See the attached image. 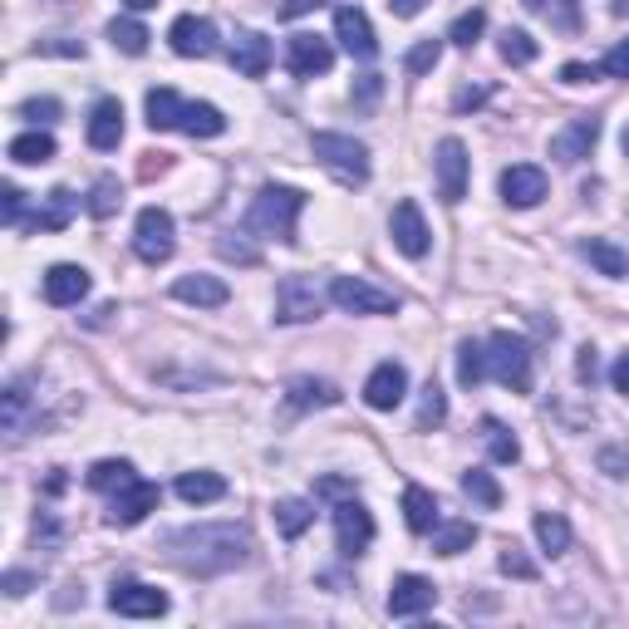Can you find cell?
Here are the masks:
<instances>
[{
  "label": "cell",
  "instance_id": "cell-1",
  "mask_svg": "<svg viewBox=\"0 0 629 629\" xmlns=\"http://www.w3.org/2000/svg\"><path fill=\"white\" fill-rule=\"evenodd\" d=\"M167 561L187 575H227L251 561V531L236 521H202V527L167 531Z\"/></svg>",
  "mask_w": 629,
  "mask_h": 629
},
{
  "label": "cell",
  "instance_id": "cell-2",
  "mask_svg": "<svg viewBox=\"0 0 629 629\" xmlns=\"http://www.w3.org/2000/svg\"><path fill=\"white\" fill-rule=\"evenodd\" d=\"M306 212V192L300 187H276L266 183L256 192L246 212V232H261V236H276V241H296V222Z\"/></svg>",
  "mask_w": 629,
  "mask_h": 629
},
{
  "label": "cell",
  "instance_id": "cell-3",
  "mask_svg": "<svg viewBox=\"0 0 629 629\" xmlns=\"http://www.w3.org/2000/svg\"><path fill=\"white\" fill-rule=\"evenodd\" d=\"M310 148L344 187H364V183H369V148H364L360 139H350V133H314Z\"/></svg>",
  "mask_w": 629,
  "mask_h": 629
},
{
  "label": "cell",
  "instance_id": "cell-4",
  "mask_svg": "<svg viewBox=\"0 0 629 629\" xmlns=\"http://www.w3.org/2000/svg\"><path fill=\"white\" fill-rule=\"evenodd\" d=\"M487 374L497 384H507L511 394H527L531 389V344L511 330H497L487 340Z\"/></svg>",
  "mask_w": 629,
  "mask_h": 629
},
{
  "label": "cell",
  "instance_id": "cell-5",
  "mask_svg": "<svg viewBox=\"0 0 629 629\" xmlns=\"http://www.w3.org/2000/svg\"><path fill=\"white\" fill-rule=\"evenodd\" d=\"M324 306H330V286H320L314 276H280V286H276V324L320 320Z\"/></svg>",
  "mask_w": 629,
  "mask_h": 629
},
{
  "label": "cell",
  "instance_id": "cell-6",
  "mask_svg": "<svg viewBox=\"0 0 629 629\" xmlns=\"http://www.w3.org/2000/svg\"><path fill=\"white\" fill-rule=\"evenodd\" d=\"M177 227H173V212H163V207H143L139 222H133V251H139V261H148V266H163L167 256H173L177 246Z\"/></svg>",
  "mask_w": 629,
  "mask_h": 629
},
{
  "label": "cell",
  "instance_id": "cell-7",
  "mask_svg": "<svg viewBox=\"0 0 629 629\" xmlns=\"http://www.w3.org/2000/svg\"><path fill=\"white\" fill-rule=\"evenodd\" d=\"M330 306H340L344 314H394L398 296L369 286V280H360V276H334L330 280Z\"/></svg>",
  "mask_w": 629,
  "mask_h": 629
},
{
  "label": "cell",
  "instance_id": "cell-8",
  "mask_svg": "<svg viewBox=\"0 0 629 629\" xmlns=\"http://www.w3.org/2000/svg\"><path fill=\"white\" fill-rule=\"evenodd\" d=\"M334 547H340V555H364L369 551V541H374V517L360 507L354 497H344V501H334Z\"/></svg>",
  "mask_w": 629,
  "mask_h": 629
},
{
  "label": "cell",
  "instance_id": "cell-9",
  "mask_svg": "<svg viewBox=\"0 0 629 629\" xmlns=\"http://www.w3.org/2000/svg\"><path fill=\"white\" fill-rule=\"evenodd\" d=\"M433 167H438V197H443L448 207H457L467 197V167H472L463 139H443V143H438Z\"/></svg>",
  "mask_w": 629,
  "mask_h": 629
},
{
  "label": "cell",
  "instance_id": "cell-10",
  "mask_svg": "<svg viewBox=\"0 0 629 629\" xmlns=\"http://www.w3.org/2000/svg\"><path fill=\"white\" fill-rule=\"evenodd\" d=\"M157 501H163V492H157L153 482L133 477L129 487L109 492V527H139L148 511H157Z\"/></svg>",
  "mask_w": 629,
  "mask_h": 629
},
{
  "label": "cell",
  "instance_id": "cell-11",
  "mask_svg": "<svg viewBox=\"0 0 629 629\" xmlns=\"http://www.w3.org/2000/svg\"><path fill=\"white\" fill-rule=\"evenodd\" d=\"M389 236H394V246L404 251V256H413V261L428 256V246H433V232H428V222H423V212H418L413 197H404V202L394 207Z\"/></svg>",
  "mask_w": 629,
  "mask_h": 629
},
{
  "label": "cell",
  "instance_id": "cell-12",
  "mask_svg": "<svg viewBox=\"0 0 629 629\" xmlns=\"http://www.w3.org/2000/svg\"><path fill=\"white\" fill-rule=\"evenodd\" d=\"M109 610L129 615V620H157V615H167V595L143 581H119L109 595Z\"/></svg>",
  "mask_w": 629,
  "mask_h": 629
},
{
  "label": "cell",
  "instance_id": "cell-13",
  "mask_svg": "<svg viewBox=\"0 0 629 629\" xmlns=\"http://www.w3.org/2000/svg\"><path fill=\"white\" fill-rule=\"evenodd\" d=\"M286 65L296 79H314V75H330L334 65V45L324 35H290L286 40Z\"/></svg>",
  "mask_w": 629,
  "mask_h": 629
},
{
  "label": "cell",
  "instance_id": "cell-14",
  "mask_svg": "<svg viewBox=\"0 0 629 629\" xmlns=\"http://www.w3.org/2000/svg\"><path fill=\"white\" fill-rule=\"evenodd\" d=\"M595 143H600V119H595V113H581V119H571L551 139V157L555 163H585V157L595 153Z\"/></svg>",
  "mask_w": 629,
  "mask_h": 629
},
{
  "label": "cell",
  "instance_id": "cell-15",
  "mask_svg": "<svg viewBox=\"0 0 629 629\" xmlns=\"http://www.w3.org/2000/svg\"><path fill=\"white\" fill-rule=\"evenodd\" d=\"M334 40L350 49V59H374L379 55V40H374V25L360 5H340L334 10Z\"/></svg>",
  "mask_w": 629,
  "mask_h": 629
},
{
  "label": "cell",
  "instance_id": "cell-16",
  "mask_svg": "<svg viewBox=\"0 0 629 629\" xmlns=\"http://www.w3.org/2000/svg\"><path fill=\"white\" fill-rule=\"evenodd\" d=\"M167 40H173V55H183V59L217 55V25L202 15H177L173 30H167Z\"/></svg>",
  "mask_w": 629,
  "mask_h": 629
},
{
  "label": "cell",
  "instance_id": "cell-17",
  "mask_svg": "<svg viewBox=\"0 0 629 629\" xmlns=\"http://www.w3.org/2000/svg\"><path fill=\"white\" fill-rule=\"evenodd\" d=\"M547 173H541L537 163H511L507 173H501V202L507 207H521V212H527V207H537L541 197H547Z\"/></svg>",
  "mask_w": 629,
  "mask_h": 629
},
{
  "label": "cell",
  "instance_id": "cell-18",
  "mask_svg": "<svg viewBox=\"0 0 629 629\" xmlns=\"http://www.w3.org/2000/svg\"><path fill=\"white\" fill-rule=\"evenodd\" d=\"M438 605V585L428 575H398L389 591V615L394 620H413V615L433 610Z\"/></svg>",
  "mask_w": 629,
  "mask_h": 629
},
{
  "label": "cell",
  "instance_id": "cell-19",
  "mask_svg": "<svg viewBox=\"0 0 629 629\" xmlns=\"http://www.w3.org/2000/svg\"><path fill=\"white\" fill-rule=\"evenodd\" d=\"M404 398H408V374H404V364H394V360L374 364V374L364 379V404L379 408V413H389V408H398Z\"/></svg>",
  "mask_w": 629,
  "mask_h": 629
},
{
  "label": "cell",
  "instance_id": "cell-20",
  "mask_svg": "<svg viewBox=\"0 0 629 629\" xmlns=\"http://www.w3.org/2000/svg\"><path fill=\"white\" fill-rule=\"evenodd\" d=\"M89 296V271L84 266H49L45 271V300L49 306H59V310H69V306H79V300Z\"/></svg>",
  "mask_w": 629,
  "mask_h": 629
},
{
  "label": "cell",
  "instance_id": "cell-21",
  "mask_svg": "<svg viewBox=\"0 0 629 629\" xmlns=\"http://www.w3.org/2000/svg\"><path fill=\"white\" fill-rule=\"evenodd\" d=\"M271 55H276V49H271V40L261 35V30H241L232 45V69L241 79H261L271 69Z\"/></svg>",
  "mask_w": 629,
  "mask_h": 629
},
{
  "label": "cell",
  "instance_id": "cell-22",
  "mask_svg": "<svg viewBox=\"0 0 629 629\" xmlns=\"http://www.w3.org/2000/svg\"><path fill=\"white\" fill-rule=\"evenodd\" d=\"M123 143V103L119 99H99L89 113V148L113 153Z\"/></svg>",
  "mask_w": 629,
  "mask_h": 629
},
{
  "label": "cell",
  "instance_id": "cell-23",
  "mask_svg": "<svg viewBox=\"0 0 629 629\" xmlns=\"http://www.w3.org/2000/svg\"><path fill=\"white\" fill-rule=\"evenodd\" d=\"M173 296L183 300V306H202V310H217L232 300V290H227V280L217 276H177L173 280Z\"/></svg>",
  "mask_w": 629,
  "mask_h": 629
},
{
  "label": "cell",
  "instance_id": "cell-24",
  "mask_svg": "<svg viewBox=\"0 0 629 629\" xmlns=\"http://www.w3.org/2000/svg\"><path fill=\"white\" fill-rule=\"evenodd\" d=\"M404 521L413 537H433V527L443 517H438V497L428 487H404Z\"/></svg>",
  "mask_w": 629,
  "mask_h": 629
},
{
  "label": "cell",
  "instance_id": "cell-25",
  "mask_svg": "<svg viewBox=\"0 0 629 629\" xmlns=\"http://www.w3.org/2000/svg\"><path fill=\"white\" fill-rule=\"evenodd\" d=\"M75 202H79V197L69 192V187H55V192L45 197V207H40L25 227H35V232H65L69 217H75Z\"/></svg>",
  "mask_w": 629,
  "mask_h": 629
},
{
  "label": "cell",
  "instance_id": "cell-26",
  "mask_svg": "<svg viewBox=\"0 0 629 629\" xmlns=\"http://www.w3.org/2000/svg\"><path fill=\"white\" fill-rule=\"evenodd\" d=\"M177 497H183L187 507L222 501L227 497V477H217V472H183V477H177Z\"/></svg>",
  "mask_w": 629,
  "mask_h": 629
},
{
  "label": "cell",
  "instance_id": "cell-27",
  "mask_svg": "<svg viewBox=\"0 0 629 629\" xmlns=\"http://www.w3.org/2000/svg\"><path fill=\"white\" fill-rule=\"evenodd\" d=\"M585 261H591L600 276H610V280H625L629 276V251H620L615 241H605V236H591L585 241Z\"/></svg>",
  "mask_w": 629,
  "mask_h": 629
},
{
  "label": "cell",
  "instance_id": "cell-28",
  "mask_svg": "<svg viewBox=\"0 0 629 629\" xmlns=\"http://www.w3.org/2000/svg\"><path fill=\"white\" fill-rule=\"evenodd\" d=\"M183 133H192V139H222L227 113L217 109V103H187L183 109Z\"/></svg>",
  "mask_w": 629,
  "mask_h": 629
},
{
  "label": "cell",
  "instance_id": "cell-29",
  "mask_svg": "<svg viewBox=\"0 0 629 629\" xmlns=\"http://www.w3.org/2000/svg\"><path fill=\"white\" fill-rule=\"evenodd\" d=\"M276 527H280V537L286 541L306 537V531L314 527V507L310 501H300V497H280L276 501Z\"/></svg>",
  "mask_w": 629,
  "mask_h": 629
},
{
  "label": "cell",
  "instance_id": "cell-30",
  "mask_svg": "<svg viewBox=\"0 0 629 629\" xmlns=\"http://www.w3.org/2000/svg\"><path fill=\"white\" fill-rule=\"evenodd\" d=\"M482 443H487L492 463H517V457H521L517 433H511V428L501 423V418H482Z\"/></svg>",
  "mask_w": 629,
  "mask_h": 629
},
{
  "label": "cell",
  "instance_id": "cell-31",
  "mask_svg": "<svg viewBox=\"0 0 629 629\" xmlns=\"http://www.w3.org/2000/svg\"><path fill=\"white\" fill-rule=\"evenodd\" d=\"M286 398H290V408H330V404H340V389L324 379H290Z\"/></svg>",
  "mask_w": 629,
  "mask_h": 629
},
{
  "label": "cell",
  "instance_id": "cell-32",
  "mask_svg": "<svg viewBox=\"0 0 629 629\" xmlns=\"http://www.w3.org/2000/svg\"><path fill=\"white\" fill-rule=\"evenodd\" d=\"M537 541L547 555H565L571 551V521L561 511H537Z\"/></svg>",
  "mask_w": 629,
  "mask_h": 629
},
{
  "label": "cell",
  "instance_id": "cell-33",
  "mask_svg": "<svg viewBox=\"0 0 629 629\" xmlns=\"http://www.w3.org/2000/svg\"><path fill=\"white\" fill-rule=\"evenodd\" d=\"M472 541H477V527H472V521H438L433 527L438 555H463V551H472Z\"/></svg>",
  "mask_w": 629,
  "mask_h": 629
},
{
  "label": "cell",
  "instance_id": "cell-34",
  "mask_svg": "<svg viewBox=\"0 0 629 629\" xmlns=\"http://www.w3.org/2000/svg\"><path fill=\"white\" fill-rule=\"evenodd\" d=\"M183 109H187V99H177L173 89H153L148 93V129H183Z\"/></svg>",
  "mask_w": 629,
  "mask_h": 629
},
{
  "label": "cell",
  "instance_id": "cell-35",
  "mask_svg": "<svg viewBox=\"0 0 629 629\" xmlns=\"http://www.w3.org/2000/svg\"><path fill=\"white\" fill-rule=\"evenodd\" d=\"M139 477V472H133V463H123V457H103V463H93L89 467V487L93 492H119V487H129V482Z\"/></svg>",
  "mask_w": 629,
  "mask_h": 629
},
{
  "label": "cell",
  "instance_id": "cell-36",
  "mask_svg": "<svg viewBox=\"0 0 629 629\" xmlns=\"http://www.w3.org/2000/svg\"><path fill=\"white\" fill-rule=\"evenodd\" d=\"M482 379H487V344L463 340L457 344V384H463V389H477Z\"/></svg>",
  "mask_w": 629,
  "mask_h": 629
},
{
  "label": "cell",
  "instance_id": "cell-37",
  "mask_svg": "<svg viewBox=\"0 0 629 629\" xmlns=\"http://www.w3.org/2000/svg\"><path fill=\"white\" fill-rule=\"evenodd\" d=\"M10 157L15 163H25V167H40V163H49L55 157V139L49 133H20V139H10Z\"/></svg>",
  "mask_w": 629,
  "mask_h": 629
},
{
  "label": "cell",
  "instance_id": "cell-38",
  "mask_svg": "<svg viewBox=\"0 0 629 629\" xmlns=\"http://www.w3.org/2000/svg\"><path fill=\"white\" fill-rule=\"evenodd\" d=\"M148 25H139V20H109V45L113 49H123V55H143V49H148Z\"/></svg>",
  "mask_w": 629,
  "mask_h": 629
},
{
  "label": "cell",
  "instance_id": "cell-39",
  "mask_svg": "<svg viewBox=\"0 0 629 629\" xmlns=\"http://www.w3.org/2000/svg\"><path fill=\"white\" fill-rule=\"evenodd\" d=\"M497 49H501V59H507V65H517V69H521V65H531V59L541 55V45L527 35V30H501Z\"/></svg>",
  "mask_w": 629,
  "mask_h": 629
},
{
  "label": "cell",
  "instance_id": "cell-40",
  "mask_svg": "<svg viewBox=\"0 0 629 629\" xmlns=\"http://www.w3.org/2000/svg\"><path fill=\"white\" fill-rule=\"evenodd\" d=\"M463 492L472 501H477V507H501V487H497V477H492V472H482V467H467L463 472Z\"/></svg>",
  "mask_w": 629,
  "mask_h": 629
},
{
  "label": "cell",
  "instance_id": "cell-41",
  "mask_svg": "<svg viewBox=\"0 0 629 629\" xmlns=\"http://www.w3.org/2000/svg\"><path fill=\"white\" fill-rule=\"evenodd\" d=\"M443 418H448V394L428 379L423 384V398H418V418H413V423H418V433H428V428H438Z\"/></svg>",
  "mask_w": 629,
  "mask_h": 629
},
{
  "label": "cell",
  "instance_id": "cell-42",
  "mask_svg": "<svg viewBox=\"0 0 629 629\" xmlns=\"http://www.w3.org/2000/svg\"><path fill=\"white\" fill-rule=\"evenodd\" d=\"M119 202H123L119 177H99V183H93V192H89V202H84V207H89V217H99V222H103V217L119 212Z\"/></svg>",
  "mask_w": 629,
  "mask_h": 629
},
{
  "label": "cell",
  "instance_id": "cell-43",
  "mask_svg": "<svg viewBox=\"0 0 629 629\" xmlns=\"http://www.w3.org/2000/svg\"><path fill=\"white\" fill-rule=\"evenodd\" d=\"M217 256H222V261H236V266H256L261 251L246 241V232H222V236H217Z\"/></svg>",
  "mask_w": 629,
  "mask_h": 629
},
{
  "label": "cell",
  "instance_id": "cell-44",
  "mask_svg": "<svg viewBox=\"0 0 629 629\" xmlns=\"http://www.w3.org/2000/svg\"><path fill=\"white\" fill-rule=\"evenodd\" d=\"M438 59H443V40H418V45L404 55V69L408 75H433Z\"/></svg>",
  "mask_w": 629,
  "mask_h": 629
},
{
  "label": "cell",
  "instance_id": "cell-45",
  "mask_svg": "<svg viewBox=\"0 0 629 629\" xmlns=\"http://www.w3.org/2000/svg\"><path fill=\"white\" fill-rule=\"evenodd\" d=\"M482 30H487V15H482V10H467V15H457V20H453L448 40H453V45H463V49H472V45L482 40Z\"/></svg>",
  "mask_w": 629,
  "mask_h": 629
},
{
  "label": "cell",
  "instance_id": "cell-46",
  "mask_svg": "<svg viewBox=\"0 0 629 629\" xmlns=\"http://www.w3.org/2000/svg\"><path fill=\"white\" fill-rule=\"evenodd\" d=\"M497 571L501 575H517V581H537V561H527L517 547H507V551L497 555Z\"/></svg>",
  "mask_w": 629,
  "mask_h": 629
},
{
  "label": "cell",
  "instance_id": "cell-47",
  "mask_svg": "<svg viewBox=\"0 0 629 629\" xmlns=\"http://www.w3.org/2000/svg\"><path fill=\"white\" fill-rule=\"evenodd\" d=\"M0 217H5V227H20L25 222V192L20 187H0Z\"/></svg>",
  "mask_w": 629,
  "mask_h": 629
},
{
  "label": "cell",
  "instance_id": "cell-48",
  "mask_svg": "<svg viewBox=\"0 0 629 629\" xmlns=\"http://www.w3.org/2000/svg\"><path fill=\"white\" fill-rule=\"evenodd\" d=\"M600 75H610V79H629V40H620V45H615L610 55L600 59Z\"/></svg>",
  "mask_w": 629,
  "mask_h": 629
},
{
  "label": "cell",
  "instance_id": "cell-49",
  "mask_svg": "<svg viewBox=\"0 0 629 629\" xmlns=\"http://www.w3.org/2000/svg\"><path fill=\"white\" fill-rule=\"evenodd\" d=\"M25 404H30L25 384H10V394H5V428H20V413H25Z\"/></svg>",
  "mask_w": 629,
  "mask_h": 629
},
{
  "label": "cell",
  "instance_id": "cell-50",
  "mask_svg": "<svg viewBox=\"0 0 629 629\" xmlns=\"http://www.w3.org/2000/svg\"><path fill=\"white\" fill-rule=\"evenodd\" d=\"M20 113H25L30 123H55L59 119V99H30Z\"/></svg>",
  "mask_w": 629,
  "mask_h": 629
},
{
  "label": "cell",
  "instance_id": "cell-51",
  "mask_svg": "<svg viewBox=\"0 0 629 629\" xmlns=\"http://www.w3.org/2000/svg\"><path fill=\"white\" fill-rule=\"evenodd\" d=\"M314 497H330V501L340 497L344 501V497H354V482L350 477H320L314 482Z\"/></svg>",
  "mask_w": 629,
  "mask_h": 629
},
{
  "label": "cell",
  "instance_id": "cell-52",
  "mask_svg": "<svg viewBox=\"0 0 629 629\" xmlns=\"http://www.w3.org/2000/svg\"><path fill=\"white\" fill-rule=\"evenodd\" d=\"M600 467L610 477H629V448H600Z\"/></svg>",
  "mask_w": 629,
  "mask_h": 629
},
{
  "label": "cell",
  "instance_id": "cell-53",
  "mask_svg": "<svg viewBox=\"0 0 629 629\" xmlns=\"http://www.w3.org/2000/svg\"><path fill=\"white\" fill-rule=\"evenodd\" d=\"M575 374H581V384H595V374H600V360H595L591 344H585L581 360H575Z\"/></svg>",
  "mask_w": 629,
  "mask_h": 629
},
{
  "label": "cell",
  "instance_id": "cell-54",
  "mask_svg": "<svg viewBox=\"0 0 629 629\" xmlns=\"http://www.w3.org/2000/svg\"><path fill=\"white\" fill-rule=\"evenodd\" d=\"M379 93H384V79H379V75H364V79H360V89H354V99H360L364 109H369V103L379 99Z\"/></svg>",
  "mask_w": 629,
  "mask_h": 629
},
{
  "label": "cell",
  "instance_id": "cell-55",
  "mask_svg": "<svg viewBox=\"0 0 629 629\" xmlns=\"http://www.w3.org/2000/svg\"><path fill=\"white\" fill-rule=\"evenodd\" d=\"M320 5H330V0H286V5H280V20H300V15H310V10H320Z\"/></svg>",
  "mask_w": 629,
  "mask_h": 629
},
{
  "label": "cell",
  "instance_id": "cell-56",
  "mask_svg": "<svg viewBox=\"0 0 629 629\" xmlns=\"http://www.w3.org/2000/svg\"><path fill=\"white\" fill-rule=\"evenodd\" d=\"M591 79H600V69L595 65H565L561 69V84H591Z\"/></svg>",
  "mask_w": 629,
  "mask_h": 629
},
{
  "label": "cell",
  "instance_id": "cell-57",
  "mask_svg": "<svg viewBox=\"0 0 629 629\" xmlns=\"http://www.w3.org/2000/svg\"><path fill=\"white\" fill-rule=\"evenodd\" d=\"M610 384H615V394H625V398H629V354H620V360H615Z\"/></svg>",
  "mask_w": 629,
  "mask_h": 629
},
{
  "label": "cell",
  "instance_id": "cell-58",
  "mask_svg": "<svg viewBox=\"0 0 629 629\" xmlns=\"http://www.w3.org/2000/svg\"><path fill=\"white\" fill-rule=\"evenodd\" d=\"M487 93H492V89H457L453 109H477V103H487Z\"/></svg>",
  "mask_w": 629,
  "mask_h": 629
},
{
  "label": "cell",
  "instance_id": "cell-59",
  "mask_svg": "<svg viewBox=\"0 0 629 629\" xmlns=\"http://www.w3.org/2000/svg\"><path fill=\"white\" fill-rule=\"evenodd\" d=\"M423 5H428V0H389V10H394L398 20H413L418 10H423Z\"/></svg>",
  "mask_w": 629,
  "mask_h": 629
},
{
  "label": "cell",
  "instance_id": "cell-60",
  "mask_svg": "<svg viewBox=\"0 0 629 629\" xmlns=\"http://www.w3.org/2000/svg\"><path fill=\"white\" fill-rule=\"evenodd\" d=\"M25 585H30L25 571H10V575H5V595H25Z\"/></svg>",
  "mask_w": 629,
  "mask_h": 629
},
{
  "label": "cell",
  "instance_id": "cell-61",
  "mask_svg": "<svg viewBox=\"0 0 629 629\" xmlns=\"http://www.w3.org/2000/svg\"><path fill=\"white\" fill-rule=\"evenodd\" d=\"M123 5H129V10H153L157 0H123Z\"/></svg>",
  "mask_w": 629,
  "mask_h": 629
},
{
  "label": "cell",
  "instance_id": "cell-62",
  "mask_svg": "<svg viewBox=\"0 0 629 629\" xmlns=\"http://www.w3.org/2000/svg\"><path fill=\"white\" fill-rule=\"evenodd\" d=\"M610 10L615 15H629V0H610Z\"/></svg>",
  "mask_w": 629,
  "mask_h": 629
},
{
  "label": "cell",
  "instance_id": "cell-63",
  "mask_svg": "<svg viewBox=\"0 0 629 629\" xmlns=\"http://www.w3.org/2000/svg\"><path fill=\"white\" fill-rule=\"evenodd\" d=\"M521 5H527V10H547V0H521Z\"/></svg>",
  "mask_w": 629,
  "mask_h": 629
},
{
  "label": "cell",
  "instance_id": "cell-64",
  "mask_svg": "<svg viewBox=\"0 0 629 629\" xmlns=\"http://www.w3.org/2000/svg\"><path fill=\"white\" fill-rule=\"evenodd\" d=\"M620 148H625V153H629V123H625V139H620Z\"/></svg>",
  "mask_w": 629,
  "mask_h": 629
}]
</instances>
